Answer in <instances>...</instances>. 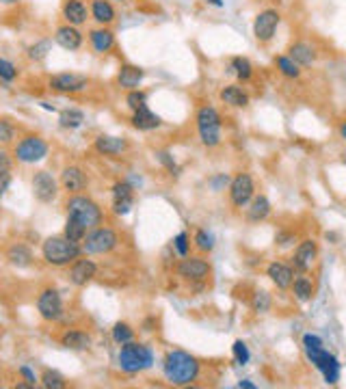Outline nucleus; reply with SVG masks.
<instances>
[{"label": "nucleus", "mask_w": 346, "mask_h": 389, "mask_svg": "<svg viewBox=\"0 0 346 389\" xmlns=\"http://www.w3.org/2000/svg\"><path fill=\"white\" fill-rule=\"evenodd\" d=\"M65 210H67V219H65L63 236L74 243H83L85 236L91 230L100 227L104 221V210L100 208V203L83 192L69 194V199L65 201Z\"/></svg>", "instance_id": "f257e3e1"}, {"label": "nucleus", "mask_w": 346, "mask_h": 389, "mask_svg": "<svg viewBox=\"0 0 346 389\" xmlns=\"http://www.w3.org/2000/svg\"><path fill=\"white\" fill-rule=\"evenodd\" d=\"M202 374V364L199 359L186 353V351H167L162 359V377L173 387H188L199 379Z\"/></svg>", "instance_id": "f03ea898"}, {"label": "nucleus", "mask_w": 346, "mask_h": 389, "mask_svg": "<svg viewBox=\"0 0 346 389\" xmlns=\"http://www.w3.org/2000/svg\"><path fill=\"white\" fill-rule=\"evenodd\" d=\"M83 256L80 243H74L69 238L61 236H50L41 243V258L48 266L54 268H65L72 262H76Z\"/></svg>", "instance_id": "7ed1b4c3"}, {"label": "nucleus", "mask_w": 346, "mask_h": 389, "mask_svg": "<svg viewBox=\"0 0 346 389\" xmlns=\"http://www.w3.org/2000/svg\"><path fill=\"white\" fill-rule=\"evenodd\" d=\"M156 362V355L152 351V346H147L143 342H128L119 346L117 353V366L124 374H141L145 370H149Z\"/></svg>", "instance_id": "20e7f679"}, {"label": "nucleus", "mask_w": 346, "mask_h": 389, "mask_svg": "<svg viewBox=\"0 0 346 389\" xmlns=\"http://www.w3.org/2000/svg\"><path fill=\"white\" fill-rule=\"evenodd\" d=\"M195 122H197V134H199V141L204 147L213 149L219 147L223 141V122H221V115L215 107H202L195 115Z\"/></svg>", "instance_id": "39448f33"}, {"label": "nucleus", "mask_w": 346, "mask_h": 389, "mask_svg": "<svg viewBox=\"0 0 346 389\" xmlns=\"http://www.w3.org/2000/svg\"><path fill=\"white\" fill-rule=\"evenodd\" d=\"M119 245V234L113 227L107 225H100L96 230H91L85 241L80 243L83 247V256H109L113 253Z\"/></svg>", "instance_id": "423d86ee"}, {"label": "nucleus", "mask_w": 346, "mask_h": 389, "mask_svg": "<svg viewBox=\"0 0 346 389\" xmlns=\"http://www.w3.org/2000/svg\"><path fill=\"white\" fill-rule=\"evenodd\" d=\"M48 154H50V143L46 139H41L39 134H26L13 147V158L22 164H37L41 160H46Z\"/></svg>", "instance_id": "0eeeda50"}, {"label": "nucleus", "mask_w": 346, "mask_h": 389, "mask_svg": "<svg viewBox=\"0 0 346 389\" xmlns=\"http://www.w3.org/2000/svg\"><path fill=\"white\" fill-rule=\"evenodd\" d=\"M91 85V78L85 76V74H76V71H58L52 74L48 78V89L54 93L61 96H76L83 93Z\"/></svg>", "instance_id": "6e6552de"}, {"label": "nucleus", "mask_w": 346, "mask_h": 389, "mask_svg": "<svg viewBox=\"0 0 346 389\" xmlns=\"http://www.w3.org/2000/svg\"><path fill=\"white\" fill-rule=\"evenodd\" d=\"M307 359L314 364V368L323 374V379L327 385H336L340 381V372H342V366L338 362V357L334 353H329L325 346L321 348H310L305 351Z\"/></svg>", "instance_id": "1a4fd4ad"}, {"label": "nucleus", "mask_w": 346, "mask_h": 389, "mask_svg": "<svg viewBox=\"0 0 346 389\" xmlns=\"http://www.w3.org/2000/svg\"><path fill=\"white\" fill-rule=\"evenodd\" d=\"M37 311L41 320L46 322H56L63 318L65 313V303H63V296L56 288H43L37 294Z\"/></svg>", "instance_id": "9d476101"}, {"label": "nucleus", "mask_w": 346, "mask_h": 389, "mask_svg": "<svg viewBox=\"0 0 346 389\" xmlns=\"http://www.w3.org/2000/svg\"><path fill=\"white\" fill-rule=\"evenodd\" d=\"M210 262L204 260V258H197V256H186L177 262L175 266V275L184 281H191V283H202L210 277Z\"/></svg>", "instance_id": "9b49d317"}, {"label": "nucleus", "mask_w": 346, "mask_h": 389, "mask_svg": "<svg viewBox=\"0 0 346 389\" xmlns=\"http://www.w3.org/2000/svg\"><path fill=\"white\" fill-rule=\"evenodd\" d=\"M279 24H281V13L277 9H264L253 20V37L260 43H268L275 37Z\"/></svg>", "instance_id": "f8f14e48"}, {"label": "nucleus", "mask_w": 346, "mask_h": 389, "mask_svg": "<svg viewBox=\"0 0 346 389\" xmlns=\"http://www.w3.org/2000/svg\"><path fill=\"white\" fill-rule=\"evenodd\" d=\"M31 184H33V197L39 203H52L58 197V190H61V184L56 182V177L46 169L37 171L31 179Z\"/></svg>", "instance_id": "ddd939ff"}, {"label": "nucleus", "mask_w": 346, "mask_h": 389, "mask_svg": "<svg viewBox=\"0 0 346 389\" xmlns=\"http://www.w3.org/2000/svg\"><path fill=\"white\" fill-rule=\"evenodd\" d=\"M255 197V182L249 173H236L230 182V201L234 208H247Z\"/></svg>", "instance_id": "4468645a"}, {"label": "nucleus", "mask_w": 346, "mask_h": 389, "mask_svg": "<svg viewBox=\"0 0 346 389\" xmlns=\"http://www.w3.org/2000/svg\"><path fill=\"white\" fill-rule=\"evenodd\" d=\"M111 197H113V214L117 216H128L134 208V186L130 179H117L111 186Z\"/></svg>", "instance_id": "2eb2a0df"}, {"label": "nucleus", "mask_w": 346, "mask_h": 389, "mask_svg": "<svg viewBox=\"0 0 346 389\" xmlns=\"http://www.w3.org/2000/svg\"><path fill=\"white\" fill-rule=\"evenodd\" d=\"M67 268H69L67 279H69L72 286H76V288L89 286V283L98 277V264L94 260H87V256H80L76 262H72Z\"/></svg>", "instance_id": "dca6fc26"}, {"label": "nucleus", "mask_w": 346, "mask_h": 389, "mask_svg": "<svg viewBox=\"0 0 346 389\" xmlns=\"http://www.w3.org/2000/svg\"><path fill=\"white\" fill-rule=\"evenodd\" d=\"M316 260H318V245L312 238H305V241H301L296 245L290 266L294 268V273H310Z\"/></svg>", "instance_id": "f3484780"}, {"label": "nucleus", "mask_w": 346, "mask_h": 389, "mask_svg": "<svg viewBox=\"0 0 346 389\" xmlns=\"http://www.w3.org/2000/svg\"><path fill=\"white\" fill-rule=\"evenodd\" d=\"M58 184H61V188L67 194H80L83 190L89 188V175L80 164H67V167H63V171H61Z\"/></svg>", "instance_id": "a211bd4d"}, {"label": "nucleus", "mask_w": 346, "mask_h": 389, "mask_svg": "<svg viewBox=\"0 0 346 389\" xmlns=\"http://www.w3.org/2000/svg\"><path fill=\"white\" fill-rule=\"evenodd\" d=\"M56 46H61L67 52H78L85 46V35L78 26H72V24H61L56 26V31L52 35Z\"/></svg>", "instance_id": "6ab92c4d"}, {"label": "nucleus", "mask_w": 346, "mask_h": 389, "mask_svg": "<svg viewBox=\"0 0 346 389\" xmlns=\"http://www.w3.org/2000/svg\"><path fill=\"white\" fill-rule=\"evenodd\" d=\"M61 18L65 24L72 26H85L89 20H91V11H89L87 0H63L61 5Z\"/></svg>", "instance_id": "aec40b11"}, {"label": "nucleus", "mask_w": 346, "mask_h": 389, "mask_svg": "<svg viewBox=\"0 0 346 389\" xmlns=\"http://www.w3.org/2000/svg\"><path fill=\"white\" fill-rule=\"evenodd\" d=\"M128 139L124 137H115V134H98L94 139V149L100 156H111L117 158L128 152Z\"/></svg>", "instance_id": "412c9836"}, {"label": "nucleus", "mask_w": 346, "mask_h": 389, "mask_svg": "<svg viewBox=\"0 0 346 389\" xmlns=\"http://www.w3.org/2000/svg\"><path fill=\"white\" fill-rule=\"evenodd\" d=\"M89 43H91V50L96 54H100V56L109 54L117 43L115 31L111 26H96L89 31Z\"/></svg>", "instance_id": "4be33fe9"}, {"label": "nucleus", "mask_w": 346, "mask_h": 389, "mask_svg": "<svg viewBox=\"0 0 346 389\" xmlns=\"http://www.w3.org/2000/svg\"><path fill=\"white\" fill-rule=\"evenodd\" d=\"M58 344L67 351H89L94 346V337L89 331H83V329H65V331L58 335Z\"/></svg>", "instance_id": "5701e85b"}, {"label": "nucleus", "mask_w": 346, "mask_h": 389, "mask_svg": "<svg viewBox=\"0 0 346 389\" xmlns=\"http://www.w3.org/2000/svg\"><path fill=\"white\" fill-rule=\"evenodd\" d=\"M145 78V69L139 67V65H132V63H124L119 65L117 69V85L124 89V91H134V89H139L141 82Z\"/></svg>", "instance_id": "b1692460"}, {"label": "nucleus", "mask_w": 346, "mask_h": 389, "mask_svg": "<svg viewBox=\"0 0 346 389\" xmlns=\"http://www.w3.org/2000/svg\"><path fill=\"white\" fill-rule=\"evenodd\" d=\"M294 268L290 264H283V262H270L266 266V277L275 283L279 290H290L292 281H294Z\"/></svg>", "instance_id": "393cba45"}, {"label": "nucleus", "mask_w": 346, "mask_h": 389, "mask_svg": "<svg viewBox=\"0 0 346 389\" xmlns=\"http://www.w3.org/2000/svg\"><path fill=\"white\" fill-rule=\"evenodd\" d=\"M89 11H91V20L98 26H113L117 22V11L113 0H91L89 3Z\"/></svg>", "instance_id": "a878e982"}, {"label": "nucleus", "mask_w": 346, "mask_h": 389, "mask_svg": "<svg viewBox=\"0 0 346 389\" xmlns=\"http://www.w3.org/2000/svg\"><path fill=\"white\" fill-rule=\"evenodd\" d=\"M130 124L132 128H137L141 132H152L156 128L162 126V119L160 115H156L154 111H149V107L145 104V107L137 109V111H132V117H130Z\"/></svg>", "instance_id": "bb28decb"}, {"label": "nucleus", "mask_w": 346, "mask_h": 389, "mask_svg": "<svg viewBox=\"0 0 346 389\" xmlns=\"http://www.w3.org/2000/svg\"><path fill=\"white\" fill-rule=\"evenodd\" d=\"M5 260L11 264V266H16V268H28L33 264L35 256H33V251L28 245L24 243H13L11 247H7L5 251Z\"/></svg>", "instance_id": "cd10ccee"}, {"label": "nucleus", "mask_w": 346, "mask_h": 389, "mask_svg": "<svg viewBox=\"0 0 346 389\" xmlns=\"http://www.w3.org/2000/svg\"><path fill=\"white\" fill-rule=\"evenodd\" d=\"M288 56L299 67H310V65L316 63V56H318V52H316V48L307 41H294L290 46V50H288Z\"/></svg>", "instance_id": "c85d7f7f"}, {"label": "nucleus", "mask_w": 346, "mask_h": 389, "mask_svg": "<svg viewBox=\"0 0 346 389\" xmlns=\"http://www.w3.org/2000/svg\"><path fill=\"white\" fill-rule=\"evenodd\" d=\"M219 98H221L223 104H228V107H232V109H247L249 107V93L238 85L223 87L219 91Z\"/></svg>", "instance_id": "c756f323"}, {"label": "nucleus", "mask_w": 346, "mask_h": 389, "mask_svg": "<svg viewBox=\"0 0 346 389\" xmlns=\"http://www.w3.org/2000/svg\"><path fill=\"white\" fill-rule=\"evenodd\" d=\"M290 290L299 303H310L314 298V281L307 277V273H296Z\"/></svg>", "instance_id": "7c9ffc66"}, {"label": "nucleus", "mask_w": 346, "mask_h": 389, "mask_svg": "<svg viewBox=\"0 0 346 389\" xmlns=\"http://www.w3.org/2000/svg\"><path fill=\"white\" fill-rule=\"evenodd\" d=\"M270 210H273V205H270L266 194H255L251 199V203L247 205V219L251 223H260V221H266Z\"/></svg>", "instance_id": "2f4dec72"}, {"label": "nucleus", "mask_w": 346, "mask_h": 389, "mask_svg": "<svg viewBox=\"0 0 346 389\" xmlns=\"http://www.w3.org/2000/svg\"><path fill=\"white\" fill-rule=\"evenodd\" d=\"M85 124V113L80 109H63L61 113H58V126H61L63 130H78L80 126Z\"/></svg>", "instance_id": "473e14b6"}, {"label": "nucleus", "mask_w": 346, "mask_h": 389, "mask_svg": "<svg viewBox=\"0 0 346 389\" xmlns=\"http://www.w3.org/2000/svg\"><path fill=\"white\" fill-rule=\"evenodd\" d=\"M228 69H230V74H234L240 82H247L253 76V65H251V61L247 56H234L230 61Z\"/></svg>", "instance_id": "72a5a7b5"}, {"label": "nucleus", "mask_w": 346, "mask_h": 389, "mask_svg": "<svg viewBox=\"0 0 346 389\" xmlns=\"http://www.w3.org/2000/svg\"><path fill=\"white\" fill-rule=\"evenodd\" d=\"M50 50H52V39L43 37V39L31 43V46L26 48V58H28V61H33V63H39L50 54Z\"/></svg>", "instance_id": "f704fd0d"}, {"label": "nucleus", "mask_w": 346, "mask_h": 389, "mask_svg": "<svg viewBox=\"0 0 346 389\" xmlns=\"http://www.w3.org/2000/svg\"><path fill=\"white\" fill-rule=\"evenodd\" d=\"M39 383L46 389H65L67 387V379L56 370H43L39 377Z\"/></svg>", "instance_id": "c9c22d12"}, {"label": "nucleus", "mask_w": 346, "mask_h": 389, "mask_svg": "<svg viewBox=\"0 0 346 389\" xmlns=\"http://www.w3.org/2000/svg\"><path fill=\"white\" fill-rule=\"evenodd\" d=\"M111 337H113L115 344H119V346H122V344H128V342L134 340V329H132V324H128V322H124V320H119V322H115L113 329H111Z\"/></svg>", "instance_id": "e433bc0d"}, {"label": "nucleus", "mask_w": 346, "mask_h": 389, "mask_svg": "<svg viewBox=\"0 0 346 389\" xmlns=\"http://www.w3.org/2000/svg\"><path fill=\"white\" fill-rule=\"evenodd\" d=\"M275 65H277L281 76H285V78H299L301 76V67L292 61L288 54H279L275 58Z\"/></svg>", "instance_id": "4c0bfd02"}, {"label": "nucleus", "mask_w": 346, "mask_h": 389, "mask_svg": "<svg viewBox=\"0 0 346 389\" xmlns=\"http://www.w3.org/2000/svg\"><path fill=\"white\" fill-rule=\"evenodd\" d=\"M193 247L197 249L199 253H210L215 249V236L213 232L208 230H197L193 236Z\"/></svg>", "instance_id": "58836bf2"}, {"label": "nucleus", "mask_w": 346, "mask_h": 389, "mask_svg": "<svg viewBox=\"0 0 346 389\" xmlns=\"http://www.w3.org/2000/svg\"><path fill=\"white\" fill-rule=\"evenodd\" d=\"M18 76H20V69L16 67V63H11L9 58L0 56V82L11 85L18 80Z\"/></svg>", "instance_id": "ea45409f"}, {"label": "nucleus", "mask_w": 346, "mask_h": 389, "mask_svg": "<svg viewBox=\"0 0 346 389\" xmlns=\"http://www.w3.org/2000/svg\"><path fill=\"white\" fill-rule=\"evenodd\" d=\"M253 311H258V313H266L270 311V307H273V298H270V294L266 290H258L253 294Z\"/></svg>", "instance_id": "a19ab883"}, {"label": "nucleus", "mask_w": 346, "mask_h": 389, "mask_svg": "<svg viewBox=\"0 0 346 389\" xmlns=\"http://www.w3.org/2000/svg\"><path fill=\"white\" fill-rule=\"evenodd\" d=\"M173 251L177 253L180 258L191 256V238H188V232H180L173 238Z\"/></svg>", "instance_id": "79ce46f5"}, {"label": "nucleus", "mask_w": 346, "mask_h": 389, "mask_svg": "<svg viewBox=\"0 0 346 389\" xmlns=\"http://www.w3.org/2000/svg\"><path fill=\"white\" fill-rule=\"evenodd\" d=\"M232 355H234V362H236L238 366H247L249 359H251V353H249L247 344H245L243 340H236V342H234Z\"/></svg>", "instance_id": "37998d69"}, {"label": "nucleus", "mask_w": 346, "mask_h": 389, "mask_svg": "<svg viewBox=\"0 0 346 389\" xmlns=\"http://www.w3.org/2000/svg\"><path fill=\"white\" fill-rule=\"evenodd\" d=\"M126 104H128L130 111H137V109H141V107H145V104H147V93L143 91V89H134V91H128Z\"/></svg>", "instance_id": "c03bdc74"}, {"label": "nucleus", "mask_w": 346, "mask_h": 389, "mask_svg": "<svg viewBox=\"0 0 346 389\" xmlns=\"http://www.w3.org/2000/svg\"><path fill=\"white\" fill-rule=\"evenodd\" d=\"M16 141V126L9 119H0V145H9Z\"/></svg>", "instance_id": "a18cd8bd"}, {"label": "nucleus", "mask_w": 346, "mask_h": 389, "mask_svg": "<svg viewBox=\"0 0 346 389\" xmlns=\"http://www.w3.org/2000/svg\"><path fill=\"white\" fill-rule=\"evenodd\" d=\"M13 162H16V158H13V152H9L5 145H0V173L11 171L13 169Z\"/></svg>", "instance_id": "49530a36"}, {"label": "nucleus", "mask_w": 346, "mask_h": 389, "mask_svg": "<svg viewBox=\"0 0 346 389\" xmlns=\"http://www.w3.org/2000/svg\"><path fill=\"white\" fill-rule=\"evenodd\" d=\"M275 245L277 247H281V249H288V247H294L296 245V236L292 234V232H277V236H275Z\"/></svg>", "instance_id": "de8ad7c7"}, {"label": "nucleus", "mask_w": 346, "mask_h": 389, "mask_svg": "<svg viewBox=\"0 0 346 389\" xmlns=\"http://www.w3.org/2000/svg\"><path fill=\"white\" fill-rule=\"evenodd\" d=\"M156 156H158V160L164 164V167H167V169L171 171V175H180V167H177V162H175V158H173L169 152H158Z\"/></svg>", "instance_id": "09e8293b"}, {"label": "nucleus", "mask_w": 346, "mask_h": 389, "mask_svg": "<svg viewBox=\"0 0 346 389\" xmlns=\"http://www.w3.org/2000/svg\"><path fill=\"white\" fill-rule=\"evenodd\" d=\"M208 184H210V188H213L215 192H221L225 186L230 184V177L225 175V173H219V175H215V177H210V179H208Z\"/></svg>", "instance_id": "8fccbe9b"}, {"label": "nucleus", "mask_w": 346, "mask_h": 389, "mask_svg": "<svg viewBox=\"0 0 346 389\" xmlns=\"http://www.w3.org/2000/svg\"><path fill=\"white\" fill-rule=\"evenodd\" d=\"M18 374H20V377L24 379V383H28V385H31V387H37V383H39V377H37V374H35V372H33L31 368H28V366H20Z\"/></svg>", "instance_id": "3c124183"}, {"label": "nucleus", "mask_w": 346, "mask_h": 389, "mask_svg": "<svg viewBox=\"0 0 346 389\" xmlns=\"http://www.w3.org/2000/svg\"><path fill=\"white\" fill-rule=\"evenodd\" d=\"M321 346H325V344H323V340H321L318 335H314V333H305V335H303V348H305V351H310V348H321Z\"/></svg>", "instance_id": "603ef678"}, {"label": "nucleus", "mask_w": 346, "mask_h": 389, "mask_svg": "<svg viewBox=\"0 0 346 389\" xmlns=\"http://www.w3.org/2000/svg\"><path fill=\"white\" fill-rule=\"evenodd\" d=\"M11 182H13V175H11V171H7V173H0V199L5 197V192L9 190Z\"/></svg>", "instance_id": "864d4df0"}, {"label": "nucleus", "mask_w": 346, "mask_h": 389, "mask_svg": "<svg viewBox=\"0 0 346 389\" xmlns=\"http://www.w3.org/2000/svg\"><path fill=\"white\" fill-rule=\"evenodd\" d=\"M238 387H240V389H255V383H251V381L245 379V381H240V383H238Z\"/></svg>", "instance_id": "5fc2aeb1"}, {"label": "nucleus", "mask_w": 346, "mask_h": 389, "mask_svg": "<svg viewBox=\"0 0 346 389\" xmlns=\"http://www.w3.org/2000/svg\"><path fill=\"white\" fill-rule=\"evenodd\" d=\"M206 3H208V5H213V7H217V9H223V7H225L223 0H206Z\"/></svg>", "instance_id": "6e6d98bb"}, {"label": "nucleus", "mask_w": 346, "mask_h": 389, "mask_svg": "<svg viewBox=\"0 0 346 389\" xmlns=\"http://www.w3.org/2000/svg\"><path fill=\"white\" fill-rule=\"evenodd\" d=\"M338 132H340V139H342V141H346V122H342V124H340Z\"/></svg>", "instance_id": "4d7b16f0"}, {"label": "nucleus", "mask_w": 346, "mask_h": 389, "mask_svg": "<svg viewBox=\"0 0 346 389\" xmlns=\"http://www.w3.org/2000/svg\"><path fill=\"white\" fill-rule=\"evenodd\" d=\"M20 3V0H0V5H3V7H11V5H18Z\"/></svg>", "instance_id": "13d9d810"}, {"label": "nucleus", "mask_w": 346, "mask_h": 389, "mask_svg": "<svg viewBox=\"0 0 346 389\" xmlns=\"http://www.w3.org/2000/svg\"><path fill=\"white\" fill-rule=\"evenodd\" d=\"M342 162H344V164H346V152H344V154H342Z\"/></svg>", "instance_id": "bf43d9fd"}, {"label": "nucleus", "mask_w": 346, "mask_h": 389, "mask_svg": "<svg viewBox=\"0 0 346 389\" xmlns=\"http://www.w3.org/2000/svg\"><path fill=\"white\" fill-rule=\"evenodd\" d=\"M117 3H126V0H117Z\"/></svg>", "instance_id": "052dcab7"}]
</instances>
